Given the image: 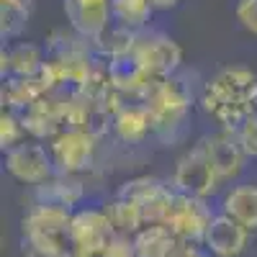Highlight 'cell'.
I'll use <instances>...</instances> for the list:
<instances>
[{
    "instance_id": "cell-1",
    "label": "cell",
    "mask_w": 257,
    "mask_h": 257,
    "mask_svg": "<svg viewBox=\"0 0 257 257\" xmlns=\"http://www.w3.org/2000/svg\"><path fill=\"white\" fill-rule=\"evenodd\" d=\"M201 113L213 123V128H237L257 116V72L247 64H224L201 82L198 95Z\"/></svg>"
},
{
    "instance_id": "cell-2",
    "label": "cell",
    "mask_w": 257,
    "mask_h": 257,
    "mask_svg": "<svg viewBox=\"0 0 257 257\" xmlns=\"http://www.w3.org/2000/svg\"><path fill=\"white\" fill-rule=\"evenodd\" d=\"M201 85L193 82V77L180 70L173 77L157 80L152 90L147 93L144 103L149 105L155 118V144L160 147H175L185 139L193 108L198 105Z\"/></svg>"
},
{
    "instance_id": "cell-3",
    "label": "cell",
    "mask_w": 257,
    "mask_h": 257,
    "mask_svg": "<svg viewBox=\"0 0 257 257\" xmlns=\"http://www.w3.org/2000/svg\"><path fill=\"white\" fill-rule=\"evenodd\" d=\"M167 180L175 188V193L193 196V198H203V201H216L226 190L219 170L213 167L211 155H208V149L201 139L196 144H190L175 160L173 175H170Z\"/></svg>"
},
{
    "instance_id": "cell-4",
    "label": "cell",
    "mask_w": 257,
    "mask_h": 257,
    "mask_svg": "<svg viewBox=\"0 0 257 257\" xmlns=\"http://www.w3.org/2000/svg\"><path fill=\"white\" fill-rule=\"evenodd\" d=\"M100 147H103V142L95 139L93 134L64 128L59 137H54L49 142L54 170L59 175L85 178L90 183V178L98 173V165H100Z\"/></svg>"
},
{
    "instance_id": "cell-5",
    "label": "cell",
    "mask_w": 257,
    "mask_h": 257,
    "mask_svg": "<svg viewBox=\"0 0 257 257\" xmlns=\"http://www.w3.org/2000/svg\"><path fill=\"white\" fill-rule=\"evenodd\" d=\"M70 254L72 257H100L116 239L113 224L103 203H85L72 213L70 221Z\"/></svg>"
},
{
    "instance_id": "cell-6",
    "label": "cell",
    "mask_w": 257,
    "mask_h": 257,
    "mask_svg": "<svg viewBox=\"0 0 257 257\" xmlns=\"http://www.w3.org/2000/svg\"><path fill=\"white\" fill-rule=\"evenodd\" d=\"M132 57L155 80L173 77L183 70V47L162 29L149 26L144 31H137Z\"/></svg>"
},
{
    "instance_id": "cell-7",
    "label": "cell",
    "mask_w": 257,
    "mask_h": 257,
    "mask_svg": "<svg viewBox=\"0 0 257 257\" xmlns=\"http://www.w3.org/2000/svg\"><path fill=\"white\" fill-rule=\"evenodd\" d=\"M3 167L16 183L29 185V188H39L57 175L49 144L36 142V139H26L18 147L3 152Z\"/></svg>"
},
{
    "instance_id": "cell-8",
    "label": "cell",
    "mask_w": 257,
    "mask_h": 257,
    "mask_svg": "<svg viewBox=\"0 0 257 257\" xmlns=\"http://www.w3.org/2000/svg\"><path fill=\"white\" fill-rule=\"evenodd\" d=\"M116 196L134 201L142 208L147 224H165L167 211L175 201V188L170 180L157 175H134L116 188Z\"/></svg>"
},
{
    "instance_id": "cell-9",
    "label": "cell",
    "mask_w": 257,
    "mask_h": 257,
    "mask_svg": "<svg viewBox=\"0 0 257 257\" xmlns=\"http://www.w3.org/2000/svg\"><path fill=\"white\" fill-rule=\"evenodd\" d=\"M216 213H219V208L213 206V201L175 193V201L167 211L165 226L173 231L180 242H201L203 244V237H206V231H208Z\"/></svg>"
},
{
    "instance_id": "cell-10",
    "label": "cell",
    "mask_w": 257,
    "mask_h": 257,
    "mask_svg": "<svg viewBox=\"0 0 257 257\" xmlns=\"http://www.w3.org/2000/svg\"><path fill=\"white\" fill-rule=\"evenodd\" d=\"M59 100V113L64 128H75V132H88L95 139L105 142L111 139V121L113 113L105 105L85 98L82 93H54Z\"/></svg>"
},
{
    "instance_id": "cell-11",
    "label": "cell",
    "mask_w": 257,
    "mask_h": 257,
    "mask_svg": "<svg viewBox=\"0 0 257 257\" xmlns=\"http://www.w3.org/2000/svg\"><path fill=\"white\" fill-rule=\"evenodd\" d=\"M201 142L206 144L208 155H211V162L213 167L219 170V175L224 180V185H234L239 183L244 170H247V152L242 149L239 139H237V132H229V128H211L201 137Z\"/></svg>"
},
{
    "instance_id": "cell-12",
    "label": "cell",
    "mask_w": 257,
    "mask_h": 257,
    "mask_svg": "<svg viewBox=\"0 0 257 257\" xmlns=\"http://www.w3.org/2000/svg\"><path fill=\"white\" fill-rule=\"evenodd\" d=\"M111 139L128 149L142 147L149 139H155V118L144 100H126L113 113Z\"/></svg>"
},
{
    "instance_id": "cell-13",
    "label": "cell",
    "mask_w": 257,
    "mask_h": 257,
    "mask_svg": "<svg viewBox=\"0 0 257 257\" xmlns=\"http://www.w3.org/2000/svg\"><path fill=\"white\" fill-rule=\"evenodd\" d=\"M62 8L67 26L93 44L113 26L111 0H62Z\"/></svg>"
},
{
    "instance_id": "cell-14",
    "label": "cell",
    "mask_w": 257,
    "mask_h": 257,
    "mask_svg": "<svg viewBox=\"0 0 257 257\" xmlns=\"http://www.w3.org/2000/svg\"><path fill=\"white\" fill-rule=\"evenodd\" d=\"M29 196L34 203H49V206L67 208V211H77L88 203V180L57 173L44 185L31 188Z\"/></svg>"
},
{
    "instance_id": "cell-15",
    "label": "cell",
    "mask_w": 257,
    "mask_h": 257,
    "mask_svg": "<svg viewBox=\"0 0 257 257\" xmlns=\"http://www.w3.org/2000/svg\"><path fill=\"white\" fill-rule=\"evenodd\" d=\"M252 231L231 221L224 213H216L203 237V247L211 252V257H242L249 249Z\"/></svg>"
},
{
    "instance_id": "cell-16",
    "label": "cell",
    "mask_w": 257,
    "mask_h": 257,
    "mask_svg": "<svg viewBox=\"0 0 257 257\" xmlns=\"http://www.w3.org/2000/svg\"><path fill=\"white\" fill-rule=\"evenodd\" d=\"M47 62L44 47L34 44V41H11L0 49V77H36Z\"/></svg>"
},
{
    "instance_id": "cell-17",
    "label": "cell",
    "mask_w": 257,
    "mask_h": 257,
    "mask_svg": "<svg viewBox=\"0 0 257 257\" xmlns=\"http://www.w3.org/2000/svg\"><path fill=\"white\" fill-rule=\"evenodd\" d=\"M18 116H21V123H24L29 139L49 144L54 137H59L64 132L62 113H59V100H57L54 93L39 98L34 105H29V108Z\"/></svg>"
},
{
    "instance_id": "cell-18",
    "label": "cell",
    "mask_w": 257,
    "mask_h": 257,
    "mask_svg": "<svg viewBox=\"0 0 257 257\" xmlns=\"http://www.w3.org/2000/svg\"><path fill=\"white\" fill-rule=\"evenodd\" d=\"M108 75H111V82H113V90L123 100H144L147 93L152 90V85L157 82L132 54L111 59L108 62Z\"/></svg>"
},
{
    "instance_id": "cell-19",
    "label": "cell",
    "mask_w": 257,
    "mask_h": 257,
    "mask_svg": "<svg viewBox=\"0 0 257 257\" xmlns=\"http://www.w3.org/2000/svg\"><path fill=\"white\" fill-rule=\"evenodd\" d=\"M219 213L237 221L247 231H257V183L252 180H239L229 185L216 203Z\"/></svg>"
},
{
    "instance_id": "cell-20",
    "label": "cell",
    "mask_w": 257,
    "mask_h": 257,
    "mask_svg": "<svg viewBox=\"0 0 257 257\" xmlns=\"http://www.w3.org/2000/svg\"><path fill=\"white\" fill-rule=\"evenodd\" d=\"M72 213L67 208L49 203H29L21 216V234H49V237H67ZM70 239V237H67Z\"/></svg>"
},
{
    "instance_id": "cell-21",
    "label": "cell",
    "mask_w": 257,
    "mask_h": 257,
    "mask_svg": "<svg viewBox=\"0 0 257 257\" xmlns=\"http://www.w3.org/2000/svg\"><path fill=\"white\" fill-rule=\"evenodd\" d=\"M44 95H49V93L39 82V77H8V80H3V88H0L3 111H13V113H24L29 105H34Z\"/></svg>"
},
{
    "instance_id": "cell-22",
    "label": "cell",
    "mask_w": 257,
    "mask_h": 257,
    "mask_svg": "<svg viewBox=\"0 0 257 257\" xmlns=\"http://www.w3.org/2000/svg\"><path fill=\"white\" fill-rule=\"evenodd\" d=\"M103 206H105V213H108V219H111V224H113L116 237L134 239L137 234L147 226L142 208H139L134 201L123 198V196H116V193H113L108 201H103Z\"/></svg>"
},
{
    "instance_id": "cell-23",
    "label": "cell",
    "mask_w": 257,
    "mask_h": 257,
    "mask_svg": "<svg viewBox=\"0 0 257 257\" xmlns=\"http://www.w3.org/2000/svg\"><path fill=\"white\" fill-rule=\"evenodd\" d=\"M137 257H173L180 239L165 224H147L132 239Z\"/></svg>"
},
{
    "instance_id": "cell-24",
    "label": "cell",
    "mask_w": 257,
    "mask_h": 257,
    "mask_svg": "<svg viewBox=\"0 0 257 257\" xmlns=\"http://www.w3.org/2000/svg\"><path fill=\"white\" fill-rule=\"evenodd\" d=\"M155 8L149 0H111V18L113 26H121L126 31H144L152 26Z\"/></svg>"
},
{
    "instance_id": "cell-25",
    "label": "cell",
    "mask_w": 257,
    "mask_h": 257,
    "mask_svg": "<svg viewBox=\"0 0 257 257\" xmlns=\"http://www.w3.org/2000/svg\"><path fill=\"white\" fill-rule=\"evenodd\" d=\"M21 254L24 257H67L70 239L49 237V234H21Z\"/></svg>"
},
{
    "instance_id": "cell-26",
    "label": "cell",
    "mask_w": 257,
    "mask_h": 257,
    "mask_svg": "<svg viewBox=\"0 0 257 257\" xmlns=\"http://www.w3.org/2000/svg\"><path fill=\"white\" fill-rule=\"evenodd\" d=\"M134 31H126L121 26H111L108 31H105L98 41H95V52L100 59L111 62V59H118V57H126L132 54V47H134Z\"/></svg>"
},
{
    "instance_id": "cell-27",
    "label": "cell",
    "mask_w": 257,
    "mask_h": 257,
    "mask_svg": "<svg viewBox=\"0 0 257 257\" xmlns=\"http://www.w3.org/2000/svg\"><path fill=\"white\" fill-rule=\"evenodd\" d=\"M29 13H31V8H26V6L0 3V36H3L6 44L21 39V34L29 26Z\"/></svg>"
},
{
    "instance_id": "cell-28",
    "label": "cell",
    "mask_w": 257,
    "mask_h": 257,
    "mask_svg": "<svg viewBox=\"0 0 257 257\" xmlns=\"http://www.w3.org/2000/svg\"><path fill=\"white\" fill-rule=\"evenodd\" d=\"M26 128L21 123V116L13 111H3L0 113V149L8 152V149L18 147L21 142H26Z\"/></svg>"
},
{
    "instance_id": "cell-29",
    "label": "cell",
    "mask_w": 257,
    "mask_h": 257,
    "mask_svg": "<svg viewBox=\"0 0 257 257\" xmlns=\"http://www.w3.org/2000/svg\"><path fill=\"white\" fill-rule=\"evenodd\" d=\"M234 16H237L239 26L257 39V0H237L234 6Z\"/></svg>"
},
{
    "instance_id": "cell-30",
    "label": "cell",
    "mask_w": 257,
    "mask_h": 257,
    "mask_svg": "<svg viewBox=\"0 0 257 257\" xmlns=\"http://www.w3.org/2000/svg\"><path fill=\"white\" fill-rule=\"evenodd\" d=\"M237 139H239L242 149L247 152V157L257 162V116L247 118V121L237 128Z\"/></svg>"
},
{
    "instance_id": "cell-31",
    "label": "cell",
    "mask_w": 257,
    "mask_h": 257,
    "mask_svg": "<svg viewBox=\"0 0 257 257\" xmlns=\"http://www.w3.org/2000/svg\"><path fill=\"white\" fill-rule=\"evenodd\" d=\"M100 257H137V252H134L132 239H126V237H116V239L111 242V247L105 249Z\"/></svg>"
},
{
    "instance_id": "cell-32",
    "label": "cell",
    "mask_w": 257,
    "mask_h": 257,
    "mask_svg": "<svg viewBox=\"0 0 257 257\" xmlns=\"http://www.w3.org/2000/svg\"><path fill=\"white\" fill-rule=\"evenodd\" d=\"M173 257H211V252L201 242H180Z\"/></svg>"
},
{
    "instance_id": "cell-33",
    "label": "cell",
    "mask_w": 257,
    "mask_h": 257,
    "mask_svg": "<svg viewBox=\"0 0 257 257\" xmlns=\"http://www.w3.org/2000/svg\"><path fill=\"white\" fill-rule=\"evenodd\" d=\"M155 8V13H170V11H175L183 0H149Z\"/></svg>"
},
{
    "instance_id": "cell-34",
    "label": "cell",
    "mask_w": 257,
    "mask_h": 257,
    "mask_svg": "<svg viewBox=\"0 0 257 257\" xmlns=\"http://www.w3.org/2000/svg\"><path fill=\"white\" fill-rule=\"evenodd\" d=\"M0 3H13V6H26V8H31L34 0H0Z\"/></svg>"
},
{
    "instance_id": "cell-35",
    "label": "cell",
    "mask_w": 257,
    "mask_h": 257,
    "mask_svg": "<svg viewBox=\"0 0 257 257\" xmlns=\"http://www.w3.org/2000/svg\"><path fill=\"white\" fill-rule=\"evenodd\" d=\"M67 257H72V254H67Z\"/></svg>"
}]
</instances>
